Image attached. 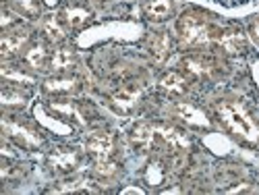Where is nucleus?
Here are the masks:
<instances>
[{"label":"nucleus","mask_w":259,"mask_h":195,"mask_svg":"<svg viewBox=\"0 0 259 195\" xmlns=\"http://www.w3.org/2000/svg\"><path fill=\"white\" fill-rule=\"evenodd\" d=\"M145 27L137 21H106L100 25L85 27L77 35L79 48H94L102 42H137Z\"/></svg>","instance_id":"obj_1"},{"label":"nucleus","mask_w":259,"mask_h":195,"mask_svg":"<svg viewBox=\"0 0 259 195\" xmlns=\"http://www.w3.org/2000/svg\"><path fill=\"white\" fill-rule=\"evenodd\" d=\"M215 114L222 121V125L236 137H241L243 141L257 143L259 141V127L251 119V114L239 102L232 100H222L215 104Z\"/></svg>","instance_id":"obj_2"},{"label":"nucleus","mask_w":259,"mask_h":195,"mask_svg":"<svg viewBox=\"0 0 259 195\" xmlns=\"http://www.w3.org/2000/svg\"><path fill=\"white\" fill-rule=\"evenodd\" d=\"M220 31V27L209 23L199 13H185L177 21V33L183 44L189 48H201L209 42H218Z\"/></svg>","instance_id":"obj_3"},{"label":"nucleus","mask_w":259,"mask_h":195,"mask_svg":"<svg viewBox=\"0 0 259 195\" xmlns=\"http://www.w3.org/2000/svg\"><path fill=\"white\" fill-rule=\"evenodd\" d=\"M189 3L228 19H243L259 13V0H189Z\"/></svg>","instance_id":"obj_4"},{"label":"nucleus","mask_w":259,"mask_h":195,"mask_svg":"<svg viewBox=\"0 0 259 195\" xmlns=\"http://www.w3.org/2000/svg\"><path fill=\"white\" fill-rule=\"evenodd\" d=\"M3 129H5V135L15 141V145H23V147H39L41 145V135L35 129L27 127L25 123H21L17 119L5 116Z\"/></svg>","instance_id":"obj_5"},{"label":"nucleus","mask_w":259,"mask_h":195,"mask_svg":"<svg viewBox=\"0 0 259 195\" xmlns=\"http://www.w3.org/2000/svg\"><path fill=\"white\" fill-rule=\"evenodd\" d=\"M33 119L41 129H46V131H50L54 135H62L64 137V135L73 133V125L67 123V121H62L60 116H54L52 110L48 108V104H44V102H35L33 104Z\"/></svg>","instance_id":"obj_6"},{"label":"nucleus","mask_w":259,"mask_h":195,"mask_svg":"<svg viewBox=\"0 0 259 195\" xmlns=\"http://www.w3.org/2000/svg\"><path fill=\"white\" fill-rule=\"evenodd\" d=\"M81 151L75 147H56L52 154H50V162L56 170L60 172H73L81 166Z\"/></svg>","instance_id":"obj_7"},{"label":"nucleus","mask_w":259,"mask_h":195,"mask_svg":"<svg viewBox=\"0 0 259 195\" xmlns=\"http://www.w3.org/2000/svg\"><path fill=\"white\" fill-rule=\"evenodd\" d=\"M201 143L205 149H209L211 154L220 156V158H226L230 156L232 151L236 149L234 145V139L228 137L226 133H220V131H207L203 137H201Z\"/></svg>","instance_id":"obj_8"},{"label":"nucleus","mask_w":259,"mask_h":195,"mask_svg":"<svg viewBox=\"0 0 259 195\" xmlns=\"http://www.w3.org/2000/svg\"><path fill=\"white\" fill-rule=\"evenodd\" d=\"M85 147H88L90 154H94L98 160H106L110 158L112 149H114V137L106 131H94L88 141H85Z\"/></svg>","instance_id":"obj_9"},{"label":"nucleus","mask_w":259,"mask_h":195,"mask_svg":"<svg viewBox=\"0 0 259 195\" xmlns=\"http://www.w3.org/2000/svg\"><path fill=\"white\" fill-rule=\"evenodd\" d=\"M58 19H60V23H67L69 27L79 29V27H85V23L92 19V9L85 5H79V3H73L60 11Z\"/></svg>","instance_id":"obj_10"},{"label":"nucleus","mask_w":259,"mask_h":195,"mask_svg":"<svg viewBox=\"0 0 259 195\" xmlns=\"http://www.w3.org/2000/svg\"><path fill=\"white\" fill-rule=\"evenodd\" d=\"M175 110H177V116L183 119V121H185L187 125H191V127H201V129H209V127H211V121L205 116V112L199 110V108H195L193 104L177 102Z\"/></svg>","instance_id":"obj_11"},{"label":"nucleus","mask_w":259,"mask_h":195,"mask_svg":"<svg viewBox=\"0 0 259 195\" xmlns=\"http://www.w3.org/2000/svg\"><path fill=\"white\" fill-rule=\"evenodd\" d=\"M27 40H29L27 29H21V27L9 29L3 33V40H0V52H3V56H11L17 50L23 48L27 44Z\"/></svg>","instance_id":"obj_12"},{"label":"nucleus","mask_w":259,"mask_h":195,"mask_svg":"<svg viewBox=\"0 0 259 195\" xmlns=\"http://www.w3.org/2000/svg\"><path fill=\"white\" fill-rule=\"evenodd\" d=\"M218 44L230 54H241L249 44V35H245L241 29H222Z\"/></svg>","instance_id":"obj_13"},{"label":"nucleus","mask_w":259,"mask_h":195,"mask_svg":"<svg viewBox=\"0 0 259 195\" xmlns=\"http://www.w3.org/2000/svg\"><path fill=\"white\" fill-rule=\"evenodd\" d=\"M183 67L187 73L195 75V77H203L207 73H211L213 69V58L205 52H193L189 56L183 58Z\"/></svg>","instance_id":"obj_14"},{"label":"nucleus","mask_w":259,"mask_h":195,"mask_svg":"<svg viewBox=\"0 0 259 195\" xmlns=\"http://www.w3.org/2000/svg\"><path fill=\"white\" fill-rule=\"evenodd\" d=\"M139 98H141V88H137V85H126V88H122L120 92H116L112 96V102L120 112H131L137 106Z\"/></svg>","instance_id":"obj_15"},{"label":"nucleus","mask_w":259,"mask_h":195,"mask_svg":"<svg viewBox=\"0 0 259 195\" xmlns=\"http://www.w3.org/2000/svg\"><path fill=\"white\" fill-rule=\"evenodd\" d=\"M170 52H172V40H170V35L164 33V31L156 33L152 37V42H149V54H152V58L158 64H162V62H166Z\"/></svg>","instance_id":"obj_16"},{"label":"nucleus","mask_w":259,"mask_h":195,"mask_svg":"<svg viewBox=\"0 0 259 195\" xmlns=\"http://www.w3.org/2000/svg\"><path fill=\"white\" fill-rule=\"evenodd\" d=\"M79 88V81L75 77H54V79H48L44 83V90L52 96H67L71 92H75Z\"/></svg>","instance_id":"obj_17"},{"label":"nucleus","mask_w":259,"mask_h":195,"mask_svg":"<svg viewBox=\"0 0 259 195\" xmlns=\"http://www.w3.org/2000/svg\"><path fill=\"white\" fill-rule=\"evenodd\" d=\"M160 85H162V90H166L172 96H183L187 92V77L179 71H170L162 77Z\"/></svg>","instance_id":"obj_18"},{"label":"nucleus","mask_w":259,"mask_h":195,"mask_svg":"<svg viewBox=\"0 0 259 195\" xmlns=\"http://www.w3.org/2000/svg\"><path fill=\"white\" fill-rule=\"evenodd\" d=\"M166 175H168V170H166V164L162 160H152V162L145 166V170H143V179H145V183L149 187L164 185Z\"/></svg>","instance_id":"obj_19"},{"label":"nucleus","mask_w":259,"mask_h":195,"mask_svg":"<svg viewBox=\"0 0 259 195\" xmlns=\"http://www.w3.org/2000/svg\"><path fill=\"white\" fill-rule=\"evenodd\" d=\"M0 100L5 106H25L27 104V94L17 90V83H7L3 85V92H0Z\"/></svg>","instance_id":"obj_20"},{"label":"nucleus","mask_w":259,"mask_h":195,"mask_svg":"<svg viewBox=\"0 0 259 195\" xmlns=\"http://www.w3.org/2000/svg\"><path fill=\"white\" fill-rule=\"evenodd\" d=\"M50 56L52 54L46 50L44 44H33L27 50L25 60L29 62V67H33V69H44V67H48V64H50Z\"/></svg>","instance_id":"obj_21"},{"label":"nucleus","mask_w":259,"mask_h":195,"mask_svg":"<svg viewBox=\"0 0 259 195\" xmlns=\"http://www.w3.org/2000/svg\"><path fill=\"white\" fill-rule=\"evenodd\" d=\"M75 64V52L71 48H58L50 56V67L54 71H67Z\"/></svg>","instance_id":"obj_22"},{"label":"nucleus","mask_w":259,"mask_h":195,"mask_svg":"<svg viewBox=\"0 0 259 195\" xmlns=\"http://www.w3.org/2000/svg\"><path fill=\"white\" fill-rule=\"evenodd\" d=\"M172 15V0H149L147 17L154 21H164Z\"/></svg>","instance_id":"obj_23"},{"label":"nucleus","mask_w":259,"mask_h":195,"mask_svg":"<svg viewBox=\"0 0 259 195\" xmlns=\"http://www.w3.org/2000/svg\"><path fill=\"white\" fill-rule=\"evenodd\" d=\"M154 137H156V127H149V125H143V123L133 127V131H131V141L135 145H141V147H147L154 141Z\"/></svg>","instance_id":"obj_24"},{"label":"nucleus","mask_w":259,"mask_h":195,"mask_svg":"<svg viewBox=\"0 0 259 195\" xmlns=\"http://www.w3.org/2000/svg\"><path fill=\"white\" fill-rule=\"evenodd\" d=\"M3 77H5L7 83H17V85H29V83H33V79L27 73L19 71V69H13V67H9V64H5V67H3Z\"/></svg>","instance_id":"obj_25"},{"label":"nucleus","mask_w":259,"mask_h":195,"mask_svg":"<svg viewBox=\"0 0 259 195\" xmlns=\"http://www.w3.org/2000/svg\"><path fill=\"white\" fill-rule=\"evenodd\" d=\"M44 29H46V33H48V37H50L52 42H60V40L64 37V29H62V23H60L58 17H50V19L46 21Z\"/></svg>","instance_id":"obj_26"},{"label":"nucleus","mask_w":259,"mask_h":195,"mask_svg":"<svg viewBox=\"0 0 259 195\" xmlns=\"http://www.w3.org/2000/svg\"><path fill=\"white\" fill-rule=\"evenodd\" d=\"M7 3H11L15 7V11H19V13H25V15H37L39 13L35 0H7Z\"/></svg>","instance_id":"obj_27"},{"label":"nucleus","mask_w":259,"mask_h":195,"mask_svg":"<svg viewBox=\"0 0 259 195\" xmlns=\"http://www.w3.org/2000/svg\"><path fill=\"white\" fill-rule=\"evenodd\" d=\"M116 164H112V162H108V158L106 160H98V166H96V172H98V177H104V179H108V177H112V175H116Z\"/></svg>","instance_id":"obj_28"},{"label":"nucleus","mask_w":259,"mask_h":195,"mask_svg":"<svg viewBox=\"0 0 259 195\" xmlns=\"http://www.w3.org/2000/svg\"><path fill=\"white\" fill-rule=\"evenodd\" d=\"M249 42L259 48V17H255L249 25Z\"/></svg>","instance_id":"obj_29"},{"label":"nucleus","mask_w":259,"mask_h":195,"mask_svg":"<svg viewBox=\"0 0 259 195\" xmlns=\"http://www.w3.org/2000/svg\"><path fill=\"white\" fill-rule=\"evenodd\" d=\"M251 77H253L255 88H257V92H259V60H253V62H251Z\"/></svg>","instance_id":"obj_30"},{"label":"nucleus","mask_w":259,"mask_h":195,"mask_svg":"<svg viewBox=\"0 0 259 195\" xmlns=\"http://www.w3.org/2000/svg\"><path fill=\"white\" fill-rule=\"evenodd\" d=\"M131 193H135V195H143L145 189H141V187H137V185H131V187L120 189V195H131Z\"/></svg>","instance_id":"obj_31"},{"label":"nucleus","mask_w":259,"mask_h":195,"mask_svg":"<svg viewBox=\"0 0 259 195\" xmlns=\"http://www.w3.org/2000/svg\"><path fill=\"white\" fill-rule=\"evenodd\" d=\"M44 5L50 7V9H56V7L60 5V0H44Z\"/></svg>","instance_id":"obj_32"}]
</instances>
